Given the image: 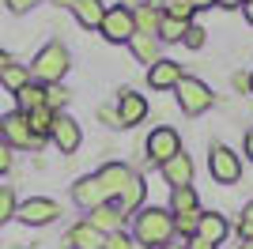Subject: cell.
Instances as JSON below:
<instances>
[{
    "label": "cell",
    "mask_w": 253,
    "mask_h": 249,
    "mask_svg": "<svg viewBox=\"0 0 253 249\" xmlns=\"http://www.w3.org/2000/svg\"><path fill=\"white\" fill-rule=\"evenodd\" d=\"M174 238V215L170 208H140L132 215V242L144 249H163Z\"/></svg>",
    "instance_id": "6da1fadb"
},
{
    "label": "cell",
    "mask_w": 253,
    "mask_h": 249,
    "mask_svg": "<svg viewBox=\"0 0 253 249\" xmlns=\"http://www.w3.org/2000/svg\"><path fill=\"white\" fill-rule=\"evenodd\" d=\"M72 68V53L64 49V42H49V45H42L38 49V57H34L31 64V80L42 83V87H53V83H61L64 72Z\"/></svg>",
    "instance_id": "7a4b0ae2"
},
{
    "label": "cell",
    "mask_w": 253,
    "mask_h": 249,
    "mask_svg": "<svg viewBox=\"0 0 253 249\" xmlns=\"http://www.w3.org/2000/svg\"><path fill=\"white\" fill-rule=\"evenodd\" d=\"M0 140L15 151H42L45 140H38V136L31 132V124H27V114H19V110H11V114L0 117Z\"/></svg>",
    "instance_id": "3957f363"
},
{
    "label": "cell",
    "mask_w": 253,
    "mask_h": 249,
    "mask_svg": "<svg viewBox=\"0 0 253 249\" xmlns=\"http://www.w3.org/2000/svg\"><path fill=\"white\" fill-rule=\"evenodd\" d=\"M174 94H178V106L189 117H201L204 110H211V102H215L211 87L204 80H197V76H181V83L174 87Z\"/></svg>",
    "instance_id": "277c9868"
},
{
    "label": "cell",
    "mask_w": 253,
    "mask_h": 249,
    "mask_svg": "<svg viewBox=\"0 0 253 249\" xmlns=\"http://www.w3.org/2000/svg\"><path fill=\"white\" fill-rule=\"evenodd\" d=\"M208 170L219 185H234L242 177V159L234 155L227 144H211V155H208Z\"/></svg>",
    "instance_id": "5b68a950"
},
{
    "label": "cell",
    "mask_w": 253,
    "mask_h": 249,
    "mask_svg": "<svg viewBox=\"0 0 253 249\" xmlns=\"http://www.w3.org/2000/svg\"><path fill=\"white\" fill-rule=\"evenodd\" d=\"M174 155H181V136H178V128H170V124L151 128V136H148V159L155 166H163V163H170Z\"/></svg>",
    "instance_id": "8992f818"
},
{
    "label": "cell",
    "mask_w": 253,
    "mask_h": 249,
    "mask_svg": "<svg viewBox=\"0 0 253 249\" xmlns=\"http://www.w3.org/2000/svg\"><path fill=\"white\" fill-rule=\"evenodd\" d=\"M102 38L106 42H132V34H136V19H132V11L128 8H106V15H102Z\"/></svg>",
    "instance_id": "52a82bcc"
},
{
    "label": "cell",
    "mask_w": 253,
    "mask_h": 249,
    "mask_svg": "<svg viewBox=\"0 0 253 249\" xmlns=\"http://www.w3.org/2000/svg\"><path fill=\"white\" fill-rule=\"evenodd\" d=\"M57 215H61V204L49 200V197H31V200H23L19 211H15V219L27 223V227H45V223H53Z\"/></svg>",
    "instance_id": "ba28073f"
},
{
    "label": "cell",
    "mask_w": 253,
    "mask_h": 249,
    "mask_svg": "<svg viewBox=\"0 0 253 249\" xmlns=\"http://www.w3.org/2000/svg\"><path fill=\"white\" fill-rule=\"evenodd\" d=\"M49 140L57 144V151L72 155L76 147L84 144V132H80V121H72L68 114H57L53 117V128H49Z\"/></svg>",
    "instance_id": "9c48e42d"
},
{
    "label": "cell",
    "mask_w": 253,
    "mask_h": 249,
    "mask_svg": "<svg viewBox=\"0 0 253 249\" xmlns=\"http://www.w3.org/2000/svg\"><path fill=\"white\" fill-rule=\"evenodd\" d=\"M125 211H121V208L114 204V200H106L102 208H95V211H91V215H87V223H91V227L98 230V234H117V230H125Z\"/></svg>",
    "instance_id": "30bf717a"
},
{
    "label": "cell",
    "mask_w": 253,
    "mask_h": 249,
    "mask_svg": "<svg viewBox=\"0 0 253 249\" xmlns=\"http://www.w3.org/2000/svg\"><path fill=\"white\" fill-rule=\"evenodd\" d=\"M98 181H102V193H106V200H117L121 193H125V185L132 181V170H128L125 163H106L102 170H98Z\"/></svg>",
    "instance_id": "8fae6325"
},
{
    "label": "cell",
    "mask_w": 253,
    "mask_h": 249,
    "mask_svg": "<svg viewBox=\"0 0 253 249\" xmlns=\"http://www.w3.org/2000/svg\"><path fill=\"white\" fill-rule=\"evenodd\" d=\"M117 117H121V128L140 124L144 117H148V98L136 94V91H121L117 94Z\"/></svg>",
    "instance_id": "7c38bea8"
},
{
    "label": "cell",
    "mask_w": 253,
    "mask_h": 249,
    "mask_svg": "<svg viewBox=\"0 0 253 249\" xmlns=\"http://www.w3.org/2000/svg\"><path fill=\"white\" fill-rule=\"evenodd\" d=\"M159 174H163V181L170 189H185V185H193V159L181 151V155H174L170 163L159 166Z\"/></svg>",
    "instance_id": "4fadbf2b"
},
{
    "label": "cell",
    "mask_w": 253,
    "mask_h": 249,
    "mask_svg": "<svg viewBox=\"0 0 253 249\" xmlns=\"http://www.w3.org/2000/svg\"><path fill=\"white\" fill-rule=\"evenodd\" d=\"M72 200L80 208H87V211H95V208H102L106 204V193H102V181H98L95 174H87V177H80L72 185Z\"/></svg>",
    "instance_id": "5bb4252c"
},
{
    "label": "cell",
    "mask_w": 253,
    "mask_h": 249,
    "mask_svg": "<svg viewBox=\"0 0 253 249\" xmlns=\"http://www.w3.org/2000/svg\"><path fill=\"white\" fill-rule=\"evenodd\" d=\"M197 238L211 242V246H223V242L231 238V223H227V215H219V211H201V227H197Z\"/></svg>",
    "instance_id": "9a60e30c"
},
{
    "label": "cell",
    "mask_w": 253,
    "mask_h": 249,
    "mask_svg": "<svg viewBox=\"0 0 253 249\" xmlns=\"http://www.w3.org/2000/svg\"><path fill=\"white\" fill-rule=\"evenodd\" d=\"M181 76H185V72H181V64L178 61H167V57L148 68V83L155 87V91H174V87L181 83Z\"/></svg>",
    "instance_id": "2e32d148"
},
{
    "label": "cell",
    "mask_w": 253,
    "mask_h": 249,
    "mask_svg": "<svg viewBox=\"0 0 253 249\" xmlns=\"http://www.w3.org/2000/svg\"><path fill=\"white\" fill-rule=\"evenodd\" d=\"M159 45L163 42L155 38V34H132V42H128V49H132V57L136 61H144L151 68V64H159L163 61V53H159Z\"/></svg>",
    "instance_id": "e0dca14e"
},
{
    "label": "cell",
    "mask_w": 253,
    "mask_h": 249,
    "mask_svg": "<svg viewBox=\"0 0 253 249\" xmlns=\"http://www.w3.org/2000/svg\"><path fill=\"white\" fill-rule=\"evenodd\" d=\"M64 242H68L72 249H102V242H106V238H102V234H98V230L84 219V223L68 227V238H64Z\"/></svg>",
    "instance_id": "ac0fdd59"
},
{
    "label": "cell",
    "mask_w": 253,
    "mask_h": 249,
    "mask_svg": "<svg viewBox=\"0 0 253 249\" xmlns=\"http://www.w3.org/2000/svg\"><path fill=\"white\" fill-rule=\"evenodd\" d=\"M144 197H148V185H144V177H140V174H132V181H128V185H125V193H121V197H117L114 204L121 208L125 215H132V211H140V204H144Z\"/></svg>",
    "instance_id": "d6986e66"
},
{
    "label": "cell",
    "mask_w": 253,
    "mask_h": 249,
    "mask_svg": "<svg viewBox=\"0 0 253 249\" xmlns=\"http://www.w3.org/2000/svg\"><path fill=\"white\" fill-rule=\"evenodd\" d=\"M72 11H76V19H80V27L98 31V27H102V15H106V4L102 0H76Z\"/></svg>",
    "instance_id": "ffe728a7"
},
{
    "label": "cell",
    "mask_w": 253,
    "mask_h": 249,
    "mask_svg": "<svg viewBox=\"0 0 253 249\" xmlns=\"http://www.w3.org/2000/svg\"><path fill=\"white\" fill-rule=\"evenodd\" d=\"M189 211H201V197H197V189H193V185L170 189V215H189Z\"/></svg>",
    "instance_id": "44dd1931"
},
{
    "label": "cell",
    "mask_w": 253,
    "mask_h": 249,
    "mask_svg": "<svg viewBox=\"0 0 253 249\" xmlns=\"http://www.w3.org/2000/svg\"><path fill=\"white\" fill-rule=\"evenodd\" d=\"M132 19H136V34H155V38H159V27H163V11L151 8L148 0H144V4L132 11Z\"/></svg>",
    "instance_id": "7402d4cb"
},
{
    "label": "cell",
    "mask_w": 253,
    "mask_h": 249,
    "mask_svg": "<svg viewBox=\"0 0 253 249\" xmlns=\"http://www.w3.org/2000/svg\"><path fill=\"white\" fill-rule=\"evenodd\" d=\"M15 102H19V114H34V110H42V106H45V87L31 80L19 94H15Z\"/></svg>",
    "instance_id": "603a6c76"
},
{
    "label": "cell",
    "mask_w": 253,
    "mask_h": 249,
    "mask_svg": "<svg viewBox=\"0 0 253 249\" xmlns=\"http://www.w3.org/2000/svg\"><path fill=\"white\" fill-rule=\"evenodd\" d=\"M0 83H4L11 94H19L23 87L31 83V68H27V64H8V68L0 72Z\"/></svg>",
    "instance_id": "cb8c5ba5"
},
{
    "label": "cell",
    "mask_w": 253,
    "mask_h": 249,
    "mask_svg": "<svg viewBox=\"0 0 253 249\" xmlns=\"http://www.w3.org/2000/svg\"><path fill=\"white\" fill-rule=\"evenodd\" d=\"M53 117L57 114H49V110H34V114H27V124H31V132L38 136V140H49V128H53Z\"/></svg>",
    "instance_id": "d4e9b609"
},
{
    "label": "cell",
    "mask_w": 253,
    "mask_h": 249,
    "mask_svg": "<svg viewBox=\"0 0 253 249\" xmlns=\"http://www.w3.org/2000/svg\"><path fill=\"white\" fill-rule=\"evenodd\" d=\"M189 27H193V23H181V19H167V15H163V27H159V42H181Z\"/></svg>",
    "instance_id": "484cf974"
},
{
    "label": "cell",
    "mask_w": 253,
    "mask_h": 249,
    "mask_svg": "<svg viewBox=\"0 0 253 249\" xmlns=\"http://www.w3.org/2000/svg\"><path fill=\"white\" fill-rule=\"evenodd\" d=\"M15 211H19L15 189H11V185H0V227H4L8 219H15Z\"/></svg>",
    "instance_id": "4316f807"
},
{
    "label": "cell",
    "mask_w": 253,
    "mask_h": 249,
    "mask_svg": "<svg viewBox=\"0 0 253 249\" xmlns=\"http://www.w3.org/2000/svg\"><path fill=\"white\" fill-rule=\"evenodd\" d=\"M197 227H201V211H189V215H174V234H181L185 242L197 238Z\"/></svg>",
    "instance_id": "83f0119b"
},
{
    "label": "cell",
    "mask_w": 253,
    "mask_h": 249,
    "mask_svg": "<svg viewBox=\"0 0 253 249\" xmlns=\"http://www.w3.org/2000/svg\"><path fill=\"white\" fill-rule=\"evenodd\" d=\"M64 102H68V91H64L61 83H53V87H45V110L49 114H61Z\"/></svg>",
    "instance_id": "f1b7e54d"
},
{
    "label": "cell",
    "mask_w": 253,
    "mask_h": 249,
    "mask_svg": "<svg viewBox=\"0 0 253 249\" xmlns=\"http://www.w3.org/2000/svg\"><path fill=\"white\" fill-rule=\"evenodd\" d=\"M102 249H132V238H128L125 230H117V234H106Z\"/></svg>",
    "instance_id": "f546056e"
},
{
    "label": "cell",
    "mask_w": 253,
    "mask_h": 249,
    "mask_svg": "<svg viewBox=\"0 0 253 249\" xmlns=\"http://www.w3.org/2000/svg\"><path fill=\"white\" fill-rule=\"evenodd\" d=\"M238 234H242V238H250V234H253V200L242 208V215H238Z\"/></svg>",
    "instance_id": "4dcf8cb0"
},
{
    "label": "cell",
    "mask_w": 253,
    "mask_h": 249,
    "mask_svg": "<svg viewBox=\"0 0 253 249\" xmlns=\"http://www.w3.org/2000/svg\"><path fill=\"white\" fill-rule=\"evenodd\" d=\"M181 45H185V49H201L204 45V27H189L185 38H181Z\"/></svg>",
    "instance_id": "1f68e13d"
},
{
    "label": "cell",
    "mask_w": 253,
    "mask_h": 249,
    "mask_svg": "<svg viewBox=\"0 0 253 249\" xmlns=\"http://www.w3.org/2000/svg\"><path fill=\"white\" fill-rule=\"evenodd\" d=\"M11 163H15V155H11V147L0 140V174H8L11 170Z\"/></svg>",
    "instance_id": "d6a6232c"
},
{
    "label": "cell",
    "mask_w": 253,
    "mask_h": 249,
    "mask_svg": "<svg viewBox=\"0 0 253 249\" xmlns=\"http://www.w3.org/2000/svg\"><path fill=\"white\" fill-rule=\"evenodd\" d=\"M98 117H102L106 124H114V128H121V117H117V106L110 110V106H98Z\"/></svg>",
    "instance_id": "836d02e7"
},
{
    "label": "cell",
    "mask_w": 253,
    "mask_h": 249,
    "mask_svg": "<svg viewBox=\"0 0 253 249\" xmlns=\"http://www.w3.org/2000/svg\"><path fill=\"white\" fill-rule=\"evenodd\" d=\"M34 4H42V0H8V8L15 11V15H23V11H31Z\"/></svg>",
    "instance_id": "e575fe53"
},
{
    "label": "cell",
    "mask_w": 253,
    "mask_h": 249,
    "mask_svg": "<svg viewBox=\"0 0 253 249\" xmlns=\"http://www.w3.org/2000/svg\"><path fill=\"white\" fill-rule=\"evenodd\" d=\"M185 249H219V246H211V242H204V238H189Z\"/></svg>",
    "instance_id": "d590c367"
},
{
    "label": "cell",
    "mask_w": 253,
    "mask_h": 249,
    "mask_svg": "<svg viewBox=\"0 0 253 249\" xmlns=\"http://www.w3.org/2000/svg\"><path fill=\"white\" fill-rule=\"evenodd\" d=\"M189 4H193V11H204V8H215L219 0H189Z\"/></svg>",
    "instance_id": "8d00e7d4"
},
{
    "label": "cell",
    "mask_w": 253,
    "mask_h": 249,
    "mask_svg": "<svg viewBox=\"0 0 253 249\" xmlns=\"http://www.w3.org/2000/svg\"><path fill=\"white\" fill-rule=\"evenodd\" d=\"M246 155H250V163H253V128L246 132Z\"/></svg>",
    "instance_id": "74e56055"
},
{
    "label": "cell",
    "mask_w": 253,
    "mask_h": 249,
    "mask_svg": "<svg viewBox=\"0 0 253 249\" xmlns=\"http://www.w3.org/2000/svg\"><path fill=\"white\" fill-rule=\"evenodd\" d=\"M117 8H128V11H136V8H140V0H117Z\"/></svg>",
    "instance_id": "f35d334b"
},
{
    "label": "cell",
    "mask_w": 253,
    "mask_h": 249,
    "mask_svg": "<svg viewBox=\"0 0 253 249\" xmlns=\"http://www.w3.org/2000/svg\"><path fill=\"white\" fill-rule=\"evenodd\" d=\"M8 64H15V61H11V57H8V53H4V49H0V72H4V68H8Z\"/></svg>",
    "instance_id": "ab89813d"
},
{
    "label": "cell",
    "mask_w": 253,
    "mask_h": 249,
    "mask_svg": "<svg viewBox=\"0 0 253 249\" xmlns=\"http://www.w3.org/2000/svg\"><path fill=\"white\" fill-rule=\"evenodd\" d=\"M242 11H246V19H250V27H253V0H250V4H242Z\"/></svg>",
    "instance_id": "60d3db41"
},
{
    "label": "cell",
    "mask_w": 253,
    "mask_h": 249,
    "mask_svg": "<svg viewBox=\"0 0 253 249\" xmlns=\"http://www.w3.org/2000/svg\"><path fill=\"white\" fill-rule=\"evenodd\" d=\"M53 4H57V8H72L76 0H53Z\"/></svg>",
    "instance_id": "b9f144b4"
},
{
    "label": "cell",
    "mask_w": 253,
    "mask_h": 249,
    "mask_svg": "<svg viewBox=\"0 0 253 249\" xmlns=\"http://www.w3.org/2000/svg\"><path fill=\"white\" fill-rule=\"evenodd\" d=\"M163 249H185V246H163Z\"/></svg>",
    "instance_id": "7bdbcfd3"
},
{
    "label": "cell",
    "mask_w": 253,
    "mask_h": 249,
    "mask_svg": "<svg viewBox=\"0 0 253 249\" xmlns=\"http://www.w3.org/2000/svg\"><path fill=\"white\" fill-rule=\"evenodd\" d=\"M250 94H253V72H250Z\"/></svg>",
    "instance_id": "ee69618b"
},
{
    "label": "cell",
    "mask_w": 253,
    "mask_h": 249,
    "mask_svg": "<svg viewBox=\"0 0 253 249\" xmlns=\"http://www.w3.org/2000/svg\"><path fill=\"white\" fill-rule=\"evenodd\" d=\"M132 249H144V246H136V242H132Z\"/></svg>",
    "instance_id": "f6af8a7d"
},
{
    "label": "cell",
    "mask_w": 253,
    "mask_h": 249,
    "mask_svg": "<svg viewBox=\"0 0 253 249\" xmlns=\"http://www.w3.org/2000/svg\"><path fill=\"white\" fill-rule=\"evenodd\" d=\"M238 4H250V0H238Z\"/></svg>",
    "instance_id": "bcb514c9"
},
{
    "label": "cell",
    "mask_w": 253,
    "mask_h": 249,
    "mask_svg": "<svg viewBox=\"0 0 253 249\" xmlns=\"http://www.w3.org/2000/svg\"><path fill=\"white\" fill-rule=\"evenodd\" d=\"M234 4H238V0H234Z\"/></svg>",
    "instance_id": "7dc6e473"
}]
</instances>
